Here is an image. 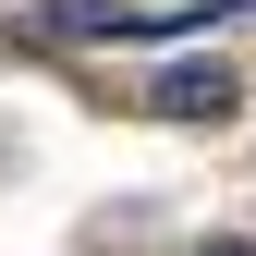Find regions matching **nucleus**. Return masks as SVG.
Returning <instances> with one entry per match:
<instances>
[{"label": "nucleus", "mask_w": 256, "mask_h": 256, "mask_svg": "<svg viewBox=\"0 0 256 256\" xmlns=\"http://www.w3.org/2000/svg\"><path fill=\"white\" fill-rule=\"evenodd\" d=\"M158 110H171V122H232L244 86L220 74V61H171V74H158Z\"/></svg>", "instance_id": "f257e3e1"}, {"label": "nucleus", "mask_w": 256, "mask_h": 256, "mask_svg": "<svg viewBox=\"0 0 256 256\" xmlns=\"http://www.w3.org/2000/svg\"><path fill=\"white\" fill-rule=\"evenodd\" d=\"M208 256H256V232H220V244H208Z\"/></svg>", "instance_id": "f03ea898"}]
</instances>
